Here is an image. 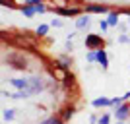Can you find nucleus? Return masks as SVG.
<instances>
[{
    "mask_svg": "<svg viewBox=\"0 0 130 124\" xmlns=\"http://www.w3.org/2000/svg\"><path fill=\"white\" fill-rule=\"evenodd\" d=\"M97 64L103 68V70H107L109 68V54H107V50L105 49H99L97 50Z\"/></svg>",
    "mask_w": 130,
    "mask_h": 124,
    "instance_id": "obj_11",
    "label": "nucleus"
},
{
    "mask_svg": "<svg viewBox=\"0 0 130 124\" xmlns=\"http://www.w3.org/2000/svg\"><path fill=\"white\" fill-rule=\"evenodd\" d=\"M47 89V80H43L41 76H29V91L35 93H43Z\"/></svg>",
    "mask_w": 130,
    "mask_h": 124,
    "instance_id": "obj_4",
    "label": "nucleus"
},
{
    "mask_svg": "<svg viewBox=\"0 0 130 124\" xmlns=\"http://www.w3.org/2000/svg\"><path fill=\"white\" fill-rule=\"evenodd\" d=\"M119 43H130V35H126V33H122L119 37Z\"/></svg>",
    "mask_w": 130,
    "mask_h": 124,
    "instance_id": "obj_25",
    "label": "nucleus"
},
{
    "mask_svg": "<svg viewBox=\"0 0 130 124\" xmlns=\"http://www.w3.org/2000/svg\"><path fill=\"white\" fill-rule=\"evenodd\" d=\"M4 62H8V66L16 68V70H27L29 68V62L25 60L23 52H12L8 56H4Z\"/></svg>",
    "mask_w": 130,
    "mask_h": 124,
    "instance_id": "obj_1",
    "label": "nucleus"
},
{
    "mask_svg": "<svg viewBox=\"0 0 130 124\" xmlns=\"http://www.w3.org/2000/svg\"><path fill=\"white\" fill-rule=\"evenodd\" d=\"M99 27H101V31H107V29H109L111 25H109V22H107V20H99Z\"/></svg>",
    "mask_w": 130,
    "mask_h": 124,
    "instance_id": "obj_22",
    "label": "nucleus"
},
{
    "mask_svg": "<svg viewBox=\"0 0 130 124\" xmlns=\"http://www.w3.org/2000/svg\"><path fill=\"white\" fill-rule=\"evenodd\" d=\"M64 50H66V52H72V50H74V45H72V41H70V39L66 41V45H64Z\"/></svg>",
    "mask_w": 130,
    "mask_h": 124,
    "instance_id": "obj_24",
    "label": "nucleus"
},
{
    "mask_svg": "<svg viewBox=\"0 0 130 124\" xmlns=\"http://www.w3.org/2000/svg\"><path fill=\"white\" fill-rule=\"evenodd\" d=\"M89 124H99V118H97V114H91V116H89Z\"/></svg>",
    "mask_w": 130,
    "mask_h": 124,
    "instance_id": "obj_27",
    "label": "nucleus"
},
{
    "mask_svg": "<svg viewBox=\"0 0 130 124\" xmlns=\"http://www.w3.org/2000/svg\"><path fill=\"white\" fill-rule=\"evenodd\" d=\"M56 64L60 66V68H64V70H70L72 66V60L66 56V54H62V56H58V60H56Z\"/></svg>",
    "mask_w": 130,
    "mask_h": 124,
    "instance_id": "obj_14",
    "label": "nucleus"
},
{
    "mask_svg": "<svg viewBox=\"0 0 130 124\" xmlns=\"http://www.w3.org/2000/svg\"><path fill=\"white\" fill-rule=\"evenodd\" d=\"M20 12H22L23 17H33L35 14H37L35 6H29V4H22V6H20Z\"/></svg>",
    "mask_w": 130,
    "mask_h": 124,
    "instance_id": "obj_13",
    "label": "nucleus"
},
{
    "mask_svg": "<svg viewBox=\"0 0 130 124\" xmlns=\"http://www.w3.org/2000/svg\"><path fill=\"white\" fill-rule=\"evenodd\" d=\"M23 4H29V6H39V4H43V0H23Z\"/></svg>",
    "mask_w": 130,
    "mask_h": 124,
    "instance_id": "obj_23",
    "label": "nucleus"
},
{
    "mask_svg": "<svg viewBox=\"0 0 130 124\" xmlns=\"http://www.w3.org/2000/svg\"><path fill=\"white\" fill-rule=\"evenodd\" d=\"M74 113H76V107H74V105H66V107L60 109V114H58V116L64 120V122H68V120L74 116Z\"/></svg>",
    "mask_w": 130,
    "mask_h": 124,
    "instance_id": "obj_9",
    "label": "nucleus"
},
{
    "mask_svg": "<svg viewBox=\"0 0 130 124\" xmlns=\"http://www.w3.org/2000/svg\"><path fill=\"white\" fill-rule=\"evenodd\" d=\"M49 25H51V27H62V25H64V22H62L60 17H54V20L49 23Z\"/></svg>",
    "mask_w": 130,
    "mask_h": 124,
    "instance_id": "obj_21",
    "label": "nucleus"
},
{
    "mask_svg": "<svg viewBox=\"0 0 130 124\" xmlns=\"http://www.w3.org/2000/svg\"><path fill=\"white\" fill-rule=\"evenodd\" d=\"M84 12L86 14H109V6L107 4H95V2H91V4H87L86 8H84Z\"/></svg>",
    "mask_w": 130,
    "mask_h": 124,
    "instance_id": "obj_6",
    "label": "nucleus"
},
{
    "mask_svg": "<svg viewBox=\"0 0 130 124\" xmlns=\"http://www.w3.org/2000/svg\"><path fill=\"white\" fill-rule=\"evenodd\" d=\"M86 58L89 64H97V50H87L86 52Z\"/></svg>",
    "mask_w": 130,
    "mask_h": 124,
    "instance_id": "obj_18",
    "label": "nucleus"
},
{
    "mask_svg": "<svg viewBox=\"0 0 130 124\" xmlns=\"http://www.w3.org/2000/svg\"><path fill=\"white\" fill-rule=\"evenodd\" d=\"M107 22L111 27H119L120 25V17H119V10H111L107 16Z\"/></svg>",
    "mask_w": 130,
    "mask_h": 124,
    "instance_id": "obj_12",
    "label": "nucleus"
},
{
    "mask_svg": "<svg viewBox=\"0 0 130 124\" xmlns=\"http://www.w3.org/2000/svg\"><path fill=\"white\" fill-rule=\"evenodd\" d=\"M122 103H124V97H113L111 99V107H119V105H122Z\"/></svg>",
    "mask_w": 130,
    "mask_h": 124,
    "instance_id": "obj_20",
    "label": "nucleus"
},
{
    "mask_svg": "<svg viewBox=\"0 0 130 124\" xmlns=\"http://www.w3.org/2000/svg\"><path fill=\"white\" fill-rule=\"evenodd\" d=\"M99 124H111V114L109 113H103L99 116Z\"/></svg>",
    "mask_w": 130,
    "mask_h": 124,
    "instance_id": "obj_19",
    "label": "nucleus"
},
{
    "mask_svg": "<svg viewBox=\"0 0 130 124\" xmlns=\"http://www.w3.org/2000/svg\"><path fill=\"white\" fill-rule=\"evenodd\" d=\"M117 124H124V122H120V120H117Z\"/></svg>",
    "mask_w": 130,
    "mask_h": 124,
    "instance_id": "obj_28",
    "label": "nucleus"
},
{
    "mask_svg": "<svg viewBox=\"0 0 130 124\" xmlns=\"http://www.w3.org/2000/svg\"><path fill=\"white\" fill-rule=\"evenodd\" d=\"M113 114H115V118H117V120H120V122L128 120V118H130V103H126V101H124L122 105L115 107Z\"/></svg>",
    "mask_w": 130,
    "mask_h": 124,
    "instance_id": "obj_5",
    "label": "nucleus"
},
{
    "mask_svg": "<svg viewBox=\"0 0 130 124\" xmlns=\"http://www.w3.org/2000/svg\"><path fill=\"white\" fill-rule=\"evenodd\" d=\"M2 6H8V8H16V4H14V2H12V0H2Z\"/></svg>",
    "mask_w": 130,
    "mask_h": 124,
    "instance_id": "obj_26",
    "label": "nucleus"
},
{
    "mask_svg": "<svg viewBox=\"0 0 130 124\" xmlns=\"http://www.w3.org/2000/svg\"><path fill=\"white\" fill-rule=\"evenodd\" d=\"M84 45L89 50H99V49H105V39L101 35H97V33H87Z\"/></svg>",
    "mask_w": 130,
    "mask_h": 124,
    "instance_id": "obj_3",
    "label": "nucleus"
},
{
    "mask_svg": "<svg viewBox=\"0 0 130 124\" xmlns=\"http://www.w3.org/2000/svg\"><path fill=\"white\" fill-rule=\"evenodd\" d=\"M41 124H66V122L60 118V116H49V118H45Z\"/></svg>",
    "mask_w": 130,
    "mask_h": 124,
    "instance_id": "obj_17",
    "label": "nucleus"
},
{
    "mask_svg": "<svg viewBox=\"0 0 130 124\" xmlns=\"http://www.w3.org/2000/svg\"><path fill=\"white\" fill-rule=\"evenodd\" d=\"M91 25V17L89 14H82V16L76 17V29H87Z\"/></svg>",
    "mask_w": 130,
    "mask_h": 124,
    "instance_id": "obj_8",
    "label": "nucleus"
},
{
    "mask_svg": "<svg viewBox=\"0 0 130 124\" xmlns=\"http://www.w3.org/2000/svg\"><path fill=\"white\" fill-rule=\"evenodd\" d=\"M49 29H51V25H47V23H41V25L35 29V35H37V37H47Z\"/></svg>",
    "mask_w": 130,
    "mask_h": 124,
    "instance_id": "obj_16",
    "label": "nucleus"
},
{
    "mask_svg": "<svg viewBox=\"0 0 130 124\" xmlns=\"http://www.w3.org/2000/svg\"><path fill=\"white\" fill-rule=\"evenodd\" d=\"M10 85L16 89H29V78H12Z\"/></svg>",
    "mask_w": 130,
    "mask_h": 124,
    "instance_id": "obj_7",
    "label": "nucleus"
},
{
    "mask_svg": "<svg viewBox=\"0 0 130 124\" xmlns=\"http://www.w3.org/2000/svg\"><path fill=\"white\" fill-rule=\"evenodd\" d=\"M91 107H93V109H107V107H111V99L105 97V95L95 97V99L91 101Z\"/></svg>",
    "mask_w": 130,
    "mask_h": 124,
    "instance_id": "obj_10",
    "label": "nucleus"
},
{
    "mask_svg": "<svg viewBox=\"0 0 130 124\" xmlns=\"http://www.w3.org/2000/svg\"><path fill=\"white\" fill-rule=\"evenodd\" d=\"M51 10L56 16H62V17H78L82 14H86L84 8H80V6H53Z\"/></svg>",
    "mask_w": 130,
    "mask_h": 124,
    "instance_id": "obj_2",
    "label": "nucleus"
},
{
    "mask_svg": "<svg viewBox=\"0 0 130 124\" xmlns=\"http://www.w3.org/2000/svg\"><path fill=\"white\" fill-rule=\"evenodd\" d=\"M2 118H4L6 122H12V120L16 118V109H4V111H2Z\"/></svg>",
    "mask_w": 130,
    "mask_h": 124,
    "instance_id": "obj_15",
    "label": "nucleus"
}]
</instances>
